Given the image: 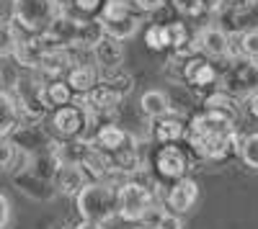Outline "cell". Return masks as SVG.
Listing matches in <instances>:
<instances>
[{"mask_svg":"<svg viewBox=\"0 0 258 229\" xmlns=\"http://www.w3.org/2000/svg\"><path fill=\"white\" fill-rule=\"evenodd\" d=\"M75 209L80 219L106 224L116 216V188L111 180H88L75 193Z\"/></svg>","mask_w":258,"mask_h":229,"instance_id":"6da1fadb","label":"cell"},{"mask_svg":"<svg viewBox=\"0 0 258 229\" xmlns=\"http://www.w3.org/2000/svg\"><path fill=\"white\" fill-rule=\"evenodd\" d=\"M13 98L18 103V111L24 121L39 124L49 113V103L44 98V82L34 75H18L13 80Z\"/></svg>","mask_w":258,"mask_h":229,"instance_id":"7a4b0ae2","label":"cell"},{"mask_svg":"<svg viewBox=\"0 0 258 229\" xmlns=\"http://www.w3.org/2000/svg\"><path fill=\"white\" fill-rule=\"evenodd\" d=\"M59 11V0H11L13 24L29 34H41Z\"/></svg>","mask_w":258,"mask_h":229,"instance_id":"3957f363","label":"cell"},{"mask_svg":"<svg viewBox=\"0 0 258 229\" xmlns=\"http://www.w3.org/2000/svg\"><path fill=\"white\" fill-rule=\"evenodd\" d=\"M96 18H98L103 34H109V36H114L119 41L132 39L140 31V18L124 0H106Z\"/></svg>","mask_w":258,"mask_h":229,"instance_id":"277c9868","label":"cell"},{"mask_svg":"<svg viewBox=\"0 0 258 229\" xmlns=\"http://www.w3.org/2000/svg\"><path fill=\"white\" fill-rule=\"evenodd\" d=\"M227 70L225 75L220 77L222 85H225V93L230 95H248L253 90H258V59H250V57H227Z\"/></svg>","mask_w":258,"mask_h":229,"instance_id":"5b68a950","label":"cell"},{"mask_svg":"<svg viewBox=\"0 0 258 229\" xmlns=\"http://www.w3.org/2000/svg\"><path fill=\"white\" fill-rule=\"evenodd\" d=\"M153 203V191L137 180H126L121 188H116V216H121L124 221H140Z\"/></svg>","mask_w":258,"mask_h":229,"instance_id":"8992f818","label":"cell"},{"mask_svg":"<svg viewBox=\"0 0 258 229\" xmlns=\"http://www.w3.org/2000/svg\"><path fill=\"white\" fill-rule=\"evenodd\" d=\"M191 49L202 52L207 59H227L232 57V39L220 26H202L194 36Z\"/></svg>","mask_w":258,"mask_h":229,"instance_id":"52a82bcc","label":"cell"},{"mask_svg":"<svg viewBox=\"0 0 258 229\" xmlns=\"http://www.w3.org/2000/svg\"><path fill=\"white\" fill-rule=\"evenodd\" d=\"M188 142H191V147L197 150L202 157H207V160H225V157L238 152L240 137H238V129H235V132H227V134L188 137Z\"/></svg>","mask_w":258,"mask_h":229,"instance_id":"ba28073f","label":"cell"},{"mask_svg":"<svg viewBox=\"0 0 258 229\" xmlns=\"http://www.w3.org/2000/svg\"><path fill=\"white\" fill-rule=\"evenodd\" d=\"M11 139H13V144L18 147V152L24 155V157H29V155H34V152L52 150L54 144H57V142H54L52 137H47L44 129H41L39 124H34V121H26V124L18 121V127L11 132Z\"/></svg>","mask_w":258,"mask_h":229,"instance_id":"9c48e42d","label":"cell"},{"mask_svg":"<svg viewBox=\"0 0 258 229\" xmlns=\"http://www.w3.org/2000/svg\"><path fill=\"white\" fill-rule=\"evenodd\" d=\"M13 185H16L18 193H24V196L31 198V201L49 203V201L57 198L54 183L47 180V178H41V175H36V173H31L26 165H24V168H21L18 173H13Z\"/></svg>","mask_w":258,"mask_h":229,"instance_id":"30bf717a","label":"cell"},{"mask_svg":"<svg viewBox=\"0 0 258 229\" xmlns=\"http://www.w3.org/2000/svg\"><path fill=\"white\" fill-rule=\"evenodd\" d=\"M188 155L176 147V144H163V147L155 152V170L168 178V180H178L188 173Z\"/></svg>","mask_w":258,"mask_h":229,"instance_id":"8fae6325","label":"cell"},{"mask_svg":"<svg viewBox=\"0 0 258 229\" xmlns=\"http://www.w3.org/2000/svg\"><path fill=\"white\" fill-rule=\"evenodd\" d=\"M197 201H199V185L188 175L178 178L176 185H170V191L165 196V203L170 206L173 214H188L194 206H197Z\"/></svg>","mask_w":258,"mask_h":229,"instance_id":"7c38bea8","label":"cell"},{"mask_svg":"<svg viewBox=\"0 0 258 229\" xmlns=\"http://www.w3.org/2000/svg\"><path fill=\"white\" fill-rule=\"evenodd\" d=\"M93 59H96V67L98 70H119L124 67V57H126V49L119 39L103 34L96 44H93Z\"/></svg>","mask_w":258,"mask_h":229,"instance_id":"4fadbf2b","label":"cell"},{"mask_svg":"<svg viewBox=\"0 0 258 229\" xmlns=\"http://www.w3.org/2000/svg\"><path fill=\"white\" fill-rule=\"evenodd\" d=\"M78 26H80V18L68 13V11H59L52 21H49V26L44 29V34L54 41L57 47H64V49H70L75 44V36H78Z\"/></svg>","mask_w":258,"mask_h":229,"instance_id":"5bb4252c","label":"cell"},{"mask_svg":"<svg viewBox=\"0 0 258 229\" xmlns=\"http://www.w3.org/2000/svg\"><path fill=\"white\" fill-rule=\"evenodd\" d=\"M73 67V54L70 49H64V47H54V49H47L44 54H41L39 59V77H44V80H62L64 72H68Z\"/></svg>","mask_w":258,"mask_h":229,"instance_id":"9a60e30c","label":"cell"},{"mask_svg":"<svg viewBox=\"0 0 258 229\" xmlns=\"http://www.w3.org/2000/svg\"><path fill=\"white\" fill-rule=\"evenodd\" d=\"M181 77L188 82L191 88H212V85H217L220 82V72L214 70L212 62H207L204 57H197V59H188L183 62V72Z\"/></svg>","mask_w":258,"mask_h":229,"instance_id":"2e32d148","label":"cell"},{"mask_svg":"<svg viewBox=\"0 0 258 229\" xmlns=\"http://www.w3.org/2000/svg\"><path fill=\"white\" fill-rule=\"evenodd\" d=\"M88 180H91L88 173H85L80 165H75V162H62L52 183H54V188H57V196L62 193V196H73V198H75V193H78Z\"/></svg>","mask_w":258,"mask_h":229,"instance_id":"e0dca14e","label":"cell"},{"mask_svg":"<svg viewBox=\"0 0 258 229\" xmlns=\"http://www.w3.org/2000/svg\"><path fill=\"white\" fill-rule=\"evenodd\" d=\"M64 82L73 93H88L98 82V67L96 65H73L64 72Z\"/></svg>","mask_w":258,"mask_h":229,"instance_id":"ac0fdd59","label":"cell"},{"mask_svg":"<svg viewBox=\"0 0 258 229\" xmlns=\"http://www.w3.org/2000/svg\"><path fill=\"white\" fill-rule=\"evenodd\" d=\"M140 108L147 119H160V116H168L173 113V106H170V95L165 90H145L142 98H140Z\"/></svg>","mask_w":258,"mask_h":229,"instance_id":"d6986e66","label":"cell"},{"mask_svg":"<svg viewBox=\"0 0 258 229\" xmlns=\"http://www.w3.org/2000/svg\"><path fill=\"white\" fill-rule=\"evenodd\" d=\"M204 106H207V111L220 113V116L230 119L232 124H238V121H240V106H238V98L230 95V93H225V90H217V93L207 95Z\"/></svg>","mask_w":258,"mask_h":229,"instance_id":"ffe728a7","label":"cell"},{"mask_svg":"<svg viewBox=\"0 0 258 229\" xmlns=\"http://www.w3.org/2000/svg\"><path fill=\"white\" fill-rule=\"evenodd\" d=\"M18 121H21V111L13 93L0 88V137H11V132L18 127Z\"/></svg>","mask_w":258,"mask_h":229,"instance_id":"44dd1931","label":"cell"},{"mask_svg":"<svg viewBox=\"0 0 258 229\" xmlns=\"http://www.w3.org/2000/svg\"><path fill=\"white\" fill-rule=\"evenodd\" d=\"M155 124H153V137L160 142V144H173V142H178V139H183L186 137V129H183V124L178 121V119H173V116H160V119H153Z\"/></svg>","mask_w":258,"mask_h":229,"instance_id":"7402d4cb","label":"cell"},{"mask_svg":"<svg viewBox=\"0 0 258 229\" xmlns=\"http://www.w3.org/2000/svg\"><path fill=\"white\" fill-rule=\"evenodd\" d=\"M132 139L126 132H121L116 124H106V127H101L98 132H96V137H93V144L98 150H103V152H116L119 147H124V144Z\"/></svg>","mask_w":258,"mask_h":229,"instance_id":"603a6c76","label":"cell"},{"mask_svg":"<svg viewBox=\"0 0 258 229\" xmlns=\"http://www.w3.org/2000/svg\"><path fill=\"white\" fill-rule=\"evenodd\" d=\"M103 36V29L98 24V18H80V26H78V36H75V49H93V44Z\"/></svg>","mask_w":258,"mask_h":229,"instance_id":"cb8c5ba5","label":"cell"},{"mask_svg":"<svg viewBox=\"0 0 258 229\" xmlns=\"http://www.w3.org/2000/svg\"><path fill=\"white\" fill-rule=\"evenodd\" d=\"M98 82L109 85L119 95H129V93H132V88H135V77L129 75V72H124L121 67L119 70H98Z\"/></svg>","mask_w":258,"mask_h":229,"instance_id":"d4e9b609","label":"cell"},{"mask_svg":"<svg viewBox=\"0 0 258 229\" xmlns=\"http://www.w3.org/2000/svg\"><path fill=\"white\" fill-rule=\"evenodd\" d=\"M44 98L49 103V108L54 106H64V103H70L73 98V90L68 88V82H62V80H47L44 82Z\"/></svg>","mask_w":258,"mask_h":229,"instance_id":"484cf974","label":"cell"},{"mask_svg":"<svg viewBox=\"0 0 258 229\" xmlns=\"http://www.w3.org/2000/svg\"><path fill=\"white\" fill-rule=\"evenodd\" d=\"M18 41H21L18 26L11 21H0V57H13Z\"/></svg>","mask_w":258,"mask_h":229,"instance_id":"4316f807","label":"cell"},{"mask_svg":"<svg viewBox=\"0 0 258 229\" xmlns=\"http://www.w3.org/2000/svg\"><path fill=\"white\" fill-rule=\"evenodd\" d=\"M238 155L243 157V162L248 165L250 170H258V132H253L248 137H240Z\"/></svg>","mask_w":258,"mask_h":229,"instance_id":"83f0119b","label":"cell"},{"mask_svg":"<svg viewBox=\"0 0 258 229\" xmlns=\"http://www.w3.org/2000/svg\"><path fill=\"white\" fill-rule=\"evenodd\" d=\"M165 31H168V47L173 49L176 54H186V49H188V34H186V26L183 24H168L165 26Z\"/></svg>","mask_w":258,"mask_h":229,"instance_id":"f1b7e54d","label":"cell"},{"mask_svg":"<svg viewBox=\"0 0 258 229\" xmlns=\"http://www.w3.org/2000/svg\"><path fill=\"white\" fill-rule=\"evenodd\" d=\"M103 3H106V0H73L68 13H73L78 18H96L101 13Z\"/></svg>","mask_w":258,"mask_h":229,"instance_id":"f546056e","label":"cell"},{"mask_svg":"<svg viewBox=\"0 0 258 229\" xmlns=\"http://www.w3.org/2000/svg\"><path fill=\"white\" fill-rule=\"evenodd\" d=\"M238 47H240V54H243V57L258 59V29L240 31V36H238Z\"/></svg>","mask_w":258,"mask_h":229,"instance_id":"4dcf8cb0","label":"cell"},{"mask_svg":"<svg viewBox=\"0 0 258 229\" xmlns=\"http://www.w3.org/2000/svg\"><path fill=\"white\" fill-rule=\"evenodd\" d=\"M145 41H147V47L153 49V52L168 49V31H165V26L153 24V26L147 29V34H145Z\"/></svg>","mask_w":258,"mask_h":229,"instance_id":"1f68e13d","label":"cell"},{"mask_svg":"<svg viewBox=\"0 0 258 229\" xmlns=\"http://www.w3.org/2000/svg\"><path fill=\"white\" fill-rule=\"evenodd\" d=\"M18 157H21V152L13 144V139L11 137H0V170H8Z\"/></svg>","mask_w":258,"mask_h":229,"instance_id":"d6a6232c","label":"cell"},{"mask_svg":"<svg viewBox=\"0 0 258 229\" xmlns=\"http://www.w3.org/2000/svg\"><path fill=\"white\" fill-rule=\"evenodd\" d=\"M173 6H176V11H178L181 16H188V18L202 16V13H204L202 0H173Z\"/></svg>","mask_w":258,"mask_h":229,"instance_id":"836d02e7","label":"cell"},{"mask_svg":"<svg viewBox=\"0 0 258 229\" xmlns=\"http://www.w3.org/2000/svg\"><path fill=\"white\" fill-rule=\"evenodd\" d=\"M258 0H222V8L227 13H235V16H240V13H248L255 8Z\"/></svg>","mask_w":258,"mask_h":229,"instance_id":"e575fe53","label":"cell"},{"mask_svg":"<svg viewBox=\"0 0 258 229\" xmlns=\"http://www.w3.org/2000/svg\"><path fill=\"white\" fill-rule=\"evenodd\" d=\"M124 3L135 13H153V11H158L165 3V0H124Z\"/></svg>","mask_w":258,"mask_h":229,"instance_id":"d590c367","label":"cell"},{"mask_svg":"<svg viewBox=\"0 0 258 229\" xmlns=\"http://www.w3.org/2000/svg\"><path fill=\"white\" fill-rule=\"evenodd\" d=\"M163 211H165L163 206L153 203V206H150V209L142 214V219H140V221H142V226H145V229H155V226H158V221H160V214H163Z\"/></svg>","mask_w":258,"mask_h":229,"instance_id":"8d00e7d4","label":"cell"},{"mask_svg":"<svg viewBox=\"0 0 258 229\" xmlns=\"http://www.w3.org/2000/svg\"><path fill=\"white\" fill-rule=\"evenodd\" d=\"M155 229H183V219H181V214L163 211V214H160V221H158Z\"/></svg>","mask_w":258,"mask_h":229,"instance_id":"74e56055","label":"cell"},{"mask_svg":"<svg viewBox=\"0 0 258 229\" xmlns=\"http://www.w3.org/2000/svg\"><path fill=\"white\" fill-rule=\"evenodd\" d=\"M11 219H13V209H11V201H8V196H6L3 191H0V229H8Z\"/></svg>","mask_w":258,"mask_h":229,"instance_id":"f35d334b","label":"cell"},{"mask_svg":"<svg viewBox=\"0 0 258 229\" xmlns=\"http://www.w3.org/2000/svg\"><path fill=\"white\" fill-rule=\"evenodd\" d=\"M245 103H248V111L258 119V90H253V93H248L245 95Z\"/></svg>","mask_w":258,"mask_h":229,"instance_id":"ab89813d","label":"cell"},{"mask_svg":"<svg viewBox=\"0 0 258 229\" xmlns=\"http://www.w3.org/2000/svg\"><path fill=\"white\" fill-rule=\"evenodd\" d=\"M202 8L204 13H217L222 8V0H202Z\"/></svg>","mask_w":258,"mask_h":229,"instance_id":"60d3db41","label":"cell"},{"mask_svg":"<svg viewBox=\"0 0 258 229\" xmlns=\"http://www.w3.org/2000/svg\"><path fill=\"white\" fill-rule=\"evenodd\" d=\"M73 229H103V224H98V221H91V219H80V224H75Z\"/></svg>","mask_w":258,"mask_h":229,"instance_id":"b9f144b4","label":"cell"},{"mask_svg":"<svg viewBox=\"0 0 258 229\" xmlns=\"http://www.w3.org/2000/svg\"><path fill=\"white\" fill-rule=\"evenodd\" d=\"M49 229H73V224H68V221H54Z\"/></svg>","mask_w":258,"mask_h":229,"instance_id":"7bdbcfd3","label":"cell"}]
</instances>
